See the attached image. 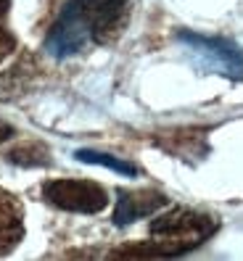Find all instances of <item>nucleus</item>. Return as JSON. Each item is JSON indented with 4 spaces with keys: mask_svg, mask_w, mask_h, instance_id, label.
I'll return each instance as SVG.
<instances>
[{
    "mask_svg": "<svg viewBox=\"0 0 243 261\" xmlns=\"http://www.w3.org/2000/svg\"><path fill=\"white\" fill-rule=\"evenodd\" d=\"M217 232V222L206 214L190 211V208H172L164 217L151 222V238L148 243H135L114 251L111 256H182L193 248H199L204 240Z\"/></svg>",
    "mask_w": 243,
    "mask_h": 261,
    "instance_id": "obj_2",
    "label": "nucleus"
},
{
    "mask_svg": "<svg viewBox=\"0 0 243 261\" xmlns=\"http://www.w3.org/2000/svg\"><path fill=\"white\" fill-rule=\"evenodd\" d=\"M42 198L56 208L74 214H98L109 203V195L90 179H51L42 185Z\"/></svg>",
    "mask_w": 243,
    "mask_h": 261,
    "instance_id": "obj_3",
    "label": "nucleus"
},
{
    "mask_svg": "<svg viewBox=\"0 0 243 261\" xmlns=\"http://www.w3.org/2000/svg\"><path fill=\"white\" fill-rule=\"evenodd\" d=\"M77 159L85 161V164H98V166H106V169H114V172L125 174V177H135L138 174V169L132 164L121 161L116 156H109V153H98V150H77Z\"/></svg>",
    "mask_w": 243,
    "mask_h": 261,
    "instance_id": "obj_7",
    "label": "nucleus"
},
{
    "mask_svg": "<svg viewBox=\"0 0 243 261\" xmlns=\"http://www.w3.org/2000/svg\"><path fill=\"white\" fill-rule=\"evenodd\" d=\"M166 195L156 193V190H135V193H119V201L114 208V224L125 227L135 219L151 217L154 211H159L161 206H166Z\"/></svg>",
    "mask_w": 243,
    "mask_h": 261,
    "instance_id": "obj_5",
    "label": "nucleus"
},
{
    "mask_svg": "<svg viewBox=\"0 0 243 261\" xmlns=\"http://www.w3.org/2000/svg\"><path fill=\"white\" fill-rule=\"evenodd\" d=\"M21 238H24L21 208L16 198L0 190V253H8Z\"/></svg>",
    "mask_w": 243,
    "mask_h": 261,
    "instance_id": "obj_6",
    "label": "nucleus"
},
{
    "mask_svg": "<svg viewBox=\"0 0 243 261\" xmlns=\"http://www.w3.org/2000/svg\"><path fill=\"white\" fill-rule=\"evenodd\" d=\"M8 0H0V61H3L11 50H13V45H16V40H13V35H11V29H8V24H6V19H8Z\"/></svg>",
    "mask_w": 243,
    "mask_h": 261,
    "instance_id": "obj_8",
    "label": "nucleus"
},
{
    "mask_svg": "<svg viewBox=\"0 0 243 261\" xmlns=\"http://www.w3.org/2000/svg\"><path fill=\"white\" fill-rule=\"evenodd\" d=\"M180 42H185L188 48L201 61H206L211 69H217V71H222L227 76H240L243 74V56H240L238 48H233L230 42L214 40V37L190 35V32H182Z\"/></svg>",
    "mask_w": 243,
    "mask_h": 261,
    "instance_id": "obj_4",
    "label": "nucleus"
},
{
    "mask_svg": "<svg viewBox=\"0 0 243 261\" xmlns=\"http://www.w3.org/2000/svg\"><path fill=\"white\" fill-rule=\"evenodd\" d=\"M11 135H13V127H11V124H6V121H0V143L8 140Z\"/></svg>",
    "mask_w": 243,
    "mask_h": 261,
    "instance_id": "obj_9",
    "label": "nucleus"
},
{
    "mask_svg": "<svg viewBox=\"0 0 243 261\" xmlns=\"http://www.w3.org/2000/svg\"><path fill=\"white\" fill-rule=\"evenodd\" d=\"M127 21V0H69L51 27L45 50L66 58L87 48L90 42H111Z\"/></svg>",
    "mask_w": 243,
    "mask_h": 261,
    "instance_id": "obj_1",
    "label": "nucleus"
}]
</instances>
